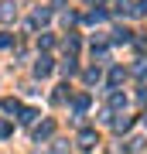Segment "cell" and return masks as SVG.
<instances>
[{"label":"cell","mask_w":147,"mask_h":154,"mask_svg":"<svg viewBox=\"0 0 147 154\" xmlns=\"http://www.w3.org/2000/svg\"><path fill=\"white\" fill-rule=\"evenodd\" d=\"M34 75H51V58L41 55L38 62H34Z\"/></svg>","instance_id":"cell-1"},{"label":"cell","mask_w":147,"mask_h":154,"mask_svg":"<svg viewBox=\"0 0 147 154\" xmlns=\"http://www.w3.org/2000/svg\"><path fill=\"white\" fill-rule=\"evenodd\" d=\"M34 116H38V110H31V106H27V110H21V120H24V123H31Z\"/></svg>","instance_id":"cell-4"},{"label":"cell","mask_w":147,"mask_h":154,"mask_svg":"<svg viewBox=\"0 0 147 154\" xmlns=\"http://www.w3.org/2000/svg\"><path fill=\"white\" fill-rule=\"evenodd\" d=\"M51 130H55V123H51V120H48V123H41L38 130H34V140H41V137H48Z\"/></svg>","instance_id":"cell-2"},{"label":"cell","mask_w":147,"mask_h":154,"mask_svg":"<svg viewBox=\"0 0 147 154\" xmlns=\"http://www.w3.org/2000/svg\"><path fill=\"white\" fill-rule=\"evenodd\" d=\"M93 140H96V134H93V130H82V144H86V147H89Z\"/></svg>","instance_id":"cell-8"},{"label":"cell","mask_w":147,"mask_h":154,"mask_svg":"<svg viewBox=\"0 0 147 154\" xmlns=\"http://www.w3.org/2000/svg\"><path fill=\"white\" fill-rule=\"evenodd\" d=\"M7 134H11V123H4V120H0V137H7Z\"/></svg>","instance_id":"cell-9"},{"label":"cell","mask_w":147,"mask_h":154,"mask_svg":"<svg viewBox=\"0 0 147 154\" xmlns=\"http://www.w3.org/2000/svg\"><path fill=\"white\" fill-rule=\"evenodd\" d=\"M89 4H99V0H89Z\"/></svg>","instance_id":"cell-10"},{"label":"cell","mask_w":147,"mask_h":154,"mask_svg":"<svg viewBox=\"0 0 147 154\" xmlns=\"http://www.w3.org/2000/svg\"><path fill=\"white\" fill-rule=\"evenodd\" d=\"M86 106H89V96H86V93H82V96H75V110L82 113V110H86Z\"/></svg>","instance_id":"cell-3"},{"label":"cell","mask_w":147,"mask_h":154,"mask_svg":"<svg viewBox=\"0 0 147 154\" xmlns=\"http://www.w3.org/2000/svg\"><path fill=\"white\" fill-rule=\"evenodd\" d=\"M109 82H113V86L123 82V69H113V72H109Z\"/></svg>","instance_id":"cell-6"},{"label":"cell","mask_w":147,"mask_h":154,"mask_svg":"<svg viewBox=\"0 0 147 154\" xmlns=\"http://www.w3.org/2000/svg\"><path fill=\"white\" fill-rule=\"evenodd\" d=\"M109 106H116V110H120V106H127V96H120V93H116L113 99H109Z\"/></svg>","instance_id":"cell-7"},{"label":"cell","mask_w":147,"mask_h":154,"mask_svg":"<svg viewBox=\"0 0 147 154\" xmlns=\"http://www.w3.org/2000/svg\"><path fill=\"white\" fill-rule=\"evenodd\" d=\"M48 17H51L48 11H34V21H31V24H44V21H48Z\"/></svg>","instance_id":"cell-5"}]
</instances>
